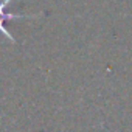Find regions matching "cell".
<instances>
[{
	"label": "cell",
	"instance_id": "7a4b0ae2",
	"mask_svg": "<svg viewBox=\"0 0 132 132\" xmlns=\"http://www.w3.org/2000/svg\"><path fill=\"white\" fill-rule=\"evenodd\" d=\"M3 22H5V19H3V17H0V33H3V34H5V36H6V37H8V39L11 40V42H16V39H14V37L11 36V33H10V31H8L6 28H5Z\"/></svg>",
	"mask_w": 132,
	"mask_h": 132
},
{
	"label": "cell",
	"instance_id": "6da1fadb",
	"mask_svg": "<svg viewBox=\"0 0 132 132\" xmlns=\"http://www.w3.org/2000/svg\"><path fill=\"white\" fill-rule=\"evenodd\" d=\"M11 0H3L0 2V17H3L5 20H14V19H30V17H36L37 14H10L6 13V6Z\"/></svg>",
	"mask_w": 132,
	"mask_h": 132
}]
</instances>
